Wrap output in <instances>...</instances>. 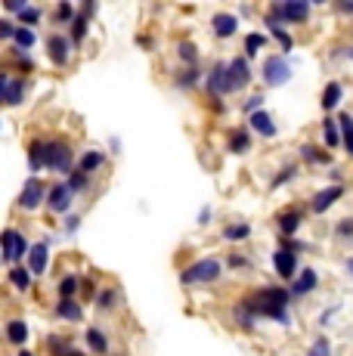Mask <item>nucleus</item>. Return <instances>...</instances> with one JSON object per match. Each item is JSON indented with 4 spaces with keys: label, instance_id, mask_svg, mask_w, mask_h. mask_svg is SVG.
Segmentation results:
<instances>
[{
    "label": "nucleus",
    "instance_id": "f257e3e1",
    "mask_svg": "<svg viewBox=\"0 0 353 356\" xmlns=\"http://www.w3.org/2000/svg\"><path fill=\"white\" fill-rule=\"evenodd\" d=\"M291 291L285 289H257L245 294L242 304L248 307L254 316H263V319H276V323H288V304H291Z\"/></svg>",
    "mask_w": 353,
    "mask_h": 356
},
{
    "label": "nucleus",
    "instance_id": "f03ea898",
    "mask_svg": "<svg viewBox=\"0 0 353 356\" xmlns=\"http://www.w3.org/2000/svg\"><path fill=\"white\" fill-rule=\"evenodd\" d=\"M223 273V264L217 257H205V260H195V264H189L186 270L180 273V282L183 285H205V282H214V279H220Z\"/></svg>",
    "mask_w": 353,
    "mask_h": 356
},
{
    "label": "nucleus",
    "instance_id": "7ed1b4c3",
    "mask_svg": "<svg viewBox=\"0 0 353 356\" xmlns=\"http://www.w3.org/2000/svg\"><path fill=\"white\" fill-rule=\"evenodd\" d=\"M47 170H59V174H72V149L65 140H50L47 143Z\"/></svg>",
    "mask_w": 353,
    "mask_h": 356
},
{
    "label": "nucleus",
    "instance_id": "20e7f679",
    "mask_svg": "<svg viewBox=\"0 0 353 356\" xmlns=\"http://www.w3.org/2000/svg\"><path fill=\"white\" fill-rule=\"evenodd\" d=\"M25 254H31V245L22 232L16 229H3V260L10 266H16V260H22Z\"/></svg>",
    "mask_w": 353,
    "mask_h": 356
},
{
    "label": "nucleus",
    "instance_id": "39448f33",
    "mask_svg": "<svg viewBox=\"0 0 353 356\" xmlns=\"http://www.w3.org/2000/svg\"><path fill=\"white\" fill-rule=\"evenodd\" d=\"M291 78V63L285 56H270L263 63V84L267 87H282Z\"/></svg>",
    "mask_w": 353,
    "mask_h": 356
},
{
    "label": "nucleus",
    "instance_id": "423d86ee",
    "mask_svg": "<svg viewBox=\"0 0 353 356\" xmlns=\"http://www.w3.org/2000/svg\"><path fill=\"white\" fill-rule=\"evenodd\" d=\"M205 87L214 99H220L223 93H233V81H229V63H214L211 74L205 78Z\"/></svg>",
    "mask_w": 353,
    "mask_h": 356
},
{
    "label": "nucleus",
    "instance_id": "0eeeda50",
    "mask_svg": "<svg viewBox=\"0 0 353 356\" xmlns=\"http://www.w3.org/2000/svg\"><path fill=\"white\" fill-rule=\"evenodd\" d=\"M40 204H47V189L44 183L38 180V177H28L22 186V193H19V208L22 211H35Z\"/></svg>",
    "mask_w": 353,
    "mask_h": 356
},
{
    "label": "nucleus",
    "instance_id": "6e6552de",
    "mask_svg": "<svg viewBox=\"0 0 353 356\" xmlns=\"http://www.w3.org/2000/svg\"><path fill=\"white\" fill-rule=\"evenodd\" d=\"M0 97L6 106H19L25 97V78H13V72H0Z\"/></svg>",
    "mask_w": 353,
    "mask_h": 356
},
{
    "label": "nucleus",
    "instance_id": "1a4fd4ad",
    "mask_svg": "<svg viewBox=\"0 0 353 356\" xmlns=\"http://www.w3.org/2000/svg\"><path fill=\"white\" fill-rule=\"evenodd\" d=\"M72 186L69 183H56V186H50V193H47V208L53 211V214H65V211L72 208Z\"/></svg>",
    "mask_w": 353,
    "mask_h": 356
},
{
    "label": "nucleus",
    "instance_id": "9d476101",
    "mask_svg": "<svg viewBox=\"0 0 353 356\" xmlns=\"http://www.w3.org/2000/svg\"><path fill=\"white\" fill-rule=\"evenodd\" d=\"M72 40L63 38V34H50L47 38V56H50L53 65H65L69 63V53H72Z\"/></svg>",
    "mask_w": 353,
    "mask_h": 356
},
{
    "label": "nucleus",
    "instance_id": "9b49d317",
    "mask_svg": "<svg viewBox=\"0 0 353 356\" xmlns=\"http://www.w3.org/2000/svg\"><path fill=\"white\" fill-rule=\"evenodd\" d=\"M273 266L282 279H297V254L295 251H285V248L273 251Z\"/></svg>",
    "mask_w": 353,
    "mask_h": 356
},
{
    "label": "nucleus",
    "instance_id": "f8f14e48",
    "mask_svg": "<svg viewBox=\"0 0 353 356\" xmlns=\"http://www.w3.org/2000/svg\"><path fill=\"white\" fill-rule=\"evenodd\" d=\"M341 195H344V186H341V183H335V186H329V189H322V193L313 195V202H310V211H313V214H325V211H329Z\"/></svg>",
    "mask_w": 353,
    "mask_h": 356
},
{
    "label": "nucleus",
    "instance_id": "ddd939ff",
    "mask_svg": "<svg viewBox=\"0 0 353 356\" xmlns=\"http://www.w3.org/2000/svg\"><path fill=\"white\" fill-rule=\"evenodd\" d=\"M229 81H233V90H242V87L251 81V65H248V56H236L229 63Z\"/></svg>",
    "mask_w": 353,
    "mask_h": 356
},
{
    "label": "nucleus",
    "instance_id": "4468645a",
    "mask_svg": "<svg viewBox=\"0 0 353 356\" xmlns=\"http://www.w3.org/2000/svg\"><path fill=\"white\" fill-rule=\"evenodd\" d=\"M319 285V276H316V270H301L297 273V279L291 282V298H304V294H310Z\"/></svg>",
    "mask_w": 353,
    "mask_h": 356
},
{
    "label": "nucleus",
    "instance_id": "2eb2a0df",
    "mask_svg": "<svg viewBox=\"0 0 353 356\" xmlns=\"http://www.w3.org/2000/svg\"><path fill=\"white\" fill-rule=\"evenodd\" d=\"M301 223H304V214L297 208H288V211H282V214L276 217V227H279V232H282L285 238L295 236V232L301 229Z\"/></svg>",
    "mask_w": 353,
    "mask_h": 356
},
{
    "label": "nucleus",
    "instance_id": "dca6fc26",
    "mask_svg": "<svg viewBox=\"0 0 353 356\" xmlns=\"http://www.w3.org/2000/svg\"><path fill=\"white\" fill-rule=\"evenodd\" d=\"M307 16H310L307 0H288V3H282V22H304Z\"/></svg>",
    "mask_w": 353,
    "mask_h": 356
},
{
    "label": "nucleus",
    "instance_id": "f3484780",
    "mask_svg": "<svg viewBox=\"0 0 353 356\" xmlns=\"http://www.w3.org/2000/svg\"><path fill=\"white\" fill-rule=\"evenodd\" d=\"M211 25H214L217 38H233L236 29H239V19H236L233 13H217V16L211 19Z\"/></svg>",
    "mask_w": 353,
    "mask_h": 356
},
{
    "label": "nucleus",
    "instance_id": "a211bd4d",
    "mask_svg": "<svg viewBox=\"0 0 353 356\" xmlns=\"http://www.w3.org/2000/svg\"><path fill=\"white\" fill-rule=\"evenodd\" d=\"M47 254H50V242H38L31 245V254H28V270L40 276V273L47 270Z\"/></svg>",
    "mask_w": 353,
    "mask_h": 356
},
{
    "label": "nucleus",
    "instance_id": "6ab92c4d",
    "mask_svg": "<svg viewBox=\"0 0 353 356\" xmlns=\"http://www.w3.org/2000/svg\"><path fill=\"white\" fill-rule=\"evenodd\" d=\"M6 341H10L13 347H25V341H28V325H25V319H10V323H6Z\"/></svg>",
    "mask_w": 353,
    "mask_h": 356
},
{
    "label": "nucleus",
    "instance_id": "aec40b11",
    "mask_svg": "<svg viewBox=\"0 0 353 356\" xmlns=\"http://www.w3.org/2000/svg\"><path fill=\"white\" fill-rule=\"evenodd\" d=\"M31 276H35V273L25 270V266H10V273H6L10 285H13V289H19V291H28L31 289Z\"/></svg>",
    "mask_w": 353,
    "mask_h": 356
},
{
    "label": "nucleus",
    "instance_id": "412c9836",
    "mask_svg": "<svg viewBox=\"0 0 353 356\" xmlns=\"http://www.w3.org/2000/svg\"><path fill=\"white\" fill-rule=\"evenodd\" d=\"M248 149H251V134H248V127L233 130V134H229V152H233V155H245Z\"/></svg>",
    "mask_w": 353,
    "mask_h": 356
},
{
    "label": "nucleus",
    "instance_id": "4be33fe9",
    "mask_svg": "<svg viewBox=\"0 0 353 356\" xmlns=\"http://www.w3.org/2000/svg\"><path fill=\"white\" fill-rule=\"evenodd\" d=\"M248 127H251V130H257V134H263V136H273V134H276V124H273V118H270L267 112H254V115H248Z\"/></svg>",
    "mask_w": 353,
    "mask_h": 356
},
{
    "label": "nucleus",
    "instance_id": "5701e85b",
    "mask_svg": "<svg viewBox=\"0 0 353 356\" xmlns=\"http://www.w3.org/2000/svg\"><path fill=\"white\" fill-rule=\"evenodd\" d=\"M56 313L65 319V323H81V319H84V310H81L78 300H63V298H59Z\"/></svg>",
    "mask_w": 353,
    "mask_h": 356
},
{
    "label": "nucleus",
    "instance_id": "b1692460",
    "mask_svg": "<svg viewBox=\"0 0 353 356\" xmlns=\"http://www.w3.org/2000/svg\"><path fill=\"white\" fill-rule=\"evenodd\" d=\"M47 350H50L53 356H81V353L72 347V341L59 338V334H47Z\"/></svg>",
    "mask_w": 353,
    "mask_h": 356
},
{
    "label": "nucleus",
    "instance_id": "393cba45",
    "mask_svg": "<svg viewBox=\"0 0 353 356\" xmlns=\"http://www.w3.org/2000/svg\"><path fill=\"white\" fill-rule=\"evenodd\" d=\"M103 161H106V155L99 152V149H90V152H84V155H81L78 170H84V174L90 177L93 170H99V168H103Z\"/></svg>",
    "mask_w": 353,
    "mask_h": 356
},
{
    "label": "nucleus",
    "instance_id": "a878e982",
    "mask_svg": "<svg viewBox=\"0 0 353 356\" xmlns=\"http://www.w3.org/2000/svg\"><path fill=\"white\" fill-rule=\"evenodd\" d=\"M322 136H325V146L329 149L341 146V127H338L335 118H322Z\"/></svg>",
    "mask_w": 353,
    "mask_h": 356
},
{
    "label": "nucleus",
    "instance_id": "bb28decb",
    "mask_svg": "<svg viewBox=\"0 0 353 356\" xmlns=\"http://www.w3.org/2000/svg\"><path fill=\"white\" fill-rule=\"evenodd\" d=\"M28 161H31V170H40L47 161V143L44 140H31L28 143Z\"/></svg>",
    "mask_w": 353,
    "mask_h": 356
},
{
    "label": "nucleus",
    "instance_id": "cd10ccee",
    "mask_svg": "<svg viewBox=\"0 0 353 356\" xmlns=\"http://www.w3.org/2000/svg\"><path fill=\"white\" fill-rule=\"evenodd\" d=\"M87 347H90L93 353H108V338L103 332H99V328H87Z\"/></svg>",
    "mask_w": 353,
    "mask_h": 356
},
{
    "label": "nucleus",
    "instance_id": "c85d7f7f",
    "mask_svg": "<svg viewBox=\"0 0 353 356\" xmlns=\"http://www.w3.org/2000/svg\"><path fill=\"white\" fill-rule=\"evenodd\" d=\"M81 285H84V279H78L74 273H72V276H65L63 282H59V298H63V300H74V294L81 291Z\"/></svg>",
    "mask_w": 353,
    "mask_h": 356
},
{
    "label": "nucleus",
    "instance_id": "c756f323",
    "mask_svg": "<svg viewBox=\"0 0 353 356\" xmlns=\"http://www.w3.org/2000/svg\"><path fill=\"white\" fill-rule=\"evenodd\" d=\"M338 127H341V143H344V149H347V155H353V115L344 112L341 118H338Z\"/></svg>",
    "mask_w": 353,
    "mask_h": 356
},
{
    "label": "nucleus",
    "instance_id": "7c9ffc66",
    "mask_svg": "<svg viewBox=\"0 0 353 356\" xmlns=\"http://www.w3.org/2000/svg\"><path fill=\"white\" fill-rule=\"evenodd\" d=\"M341 84H338V81H331L329 87H325L322 90V108L325 112H331V108H338V102H341Z\"/></svg>",
    "mask_w": 353,
    "mask_h": 356
},
{
    "label": "nucleus",
    "instance_id": "2f4dec72",
    "mask_svg": "<svg viewBox=\"0 0 353 356\" xmlns=\"http://www.w3.org/2000/svg\"><path fill=\"white\" fill-rule=\"evenodd\" d=\"M118 300H121V291L118 289H103L97 294V307L103 313H108V310H115V307H118Z\"/></svg>",
    "mask_w": 353,
    "mask_h": 356
},
{
    "label": "nucleus",
    "instance_id": "473e14b6",
    "mask_svg": "<svg viewBox=\"0 0 353 356\" xmlns=\"http://www.w3.org/2000/svg\"><path fill=\"white\" fill-rule=\"evenodd\" d=\"M176 56L186 65H199V47H195L192 40H180V44H176Z\"/></svg>",
    "mask_w": 353,
    "mask_h": 356
},
{
    "label": "nucleus",
    "instance_id": "72a5a7b5",
    "mask_svg": "<svg viewBox=\"0 0 353 356\" xmlns=\"http://www.w3.org/2000/svg\"><path fill=\"white\" fill-rule=\"evenodd\" d=\"M87 29H90V19L78 13V19L69 25V40H72V44H81V40L87 38Z\"/></svg>",
    "mask_w": 353,
    "mask_h": 356
},
{
    "label": "nucleus",
    "instance_id": "f704fd0d",
    "mask_svg": "<svg viewBox=\"0 0 353 356\" xmlns=\"http://www.w3.org/2000/svg\"><path fill=\"white\" fill-rule=\"evenodd\" d=\"M6 53H10V59L16 63V68H19L22 74H25V72H35V63H31V56H28L25 50H19V47H10Z\"/></svg>",
    "mask_w": 353,
    "mask_h": 356
},
{
    "label": "nucleus",
    "instance_id": "c9c22d12",
    "mask_svg": "<svg viewBox=\"0 0 353 356\" xmlns=\"http://www.w3.org/2000/svg\"><path fill=\"white\" fill-rule=\"evenodd\" d=\"M199 78H202L199 65H186L180 74H176V84H180V87H186V90H189V87H195V84H199Z\"/></svg>",
    "mask_w": 353,
    "mask_h": 356
},
{
    "label": "nucleus",
    "instance_id": "e433bc0d",
    "mask_svg": "<svg viewBox=\"0 0 353 356\" xmlns=\"http://www.w3.org/2000/svg\"><path fill=\"white\" fill-rule=\"evenodd\" d=\"M251 236V223H233V227L223 229V238L227 242H242V238Z\"/></svg>",
    "mask_w": 353,
    "mask_h": 356
},
{
    "label": "nucleus",
    "instance_id": "4c0bfd02",
    "mask_svg": "<svg viewBox=\"0 0 353 356\" xmlns=\"http://www.w3.org/2000/svg\"><path fill=\"white\" fill-rule=\"evenodd\" d=\"M301 155H304V161H310V164H329V155H325L319 146H310V143L301 146Z\"/></svg>",
    "mask_w": 353,
    "mask_h": 356
},
{
    "label": "nucleus",
    "instance_id": "58836bf2",
    "mask_svg": "<svg viewBox=\"0 0 353 356\" xmlns=\"http://www.w3.org/2000/svg\"><path fill=\"white\" fill-rule=\"evenodd\" d=\"M13 44H16L19 50H25V53H28L31 47H35V31H31V29H25V25H19V31H16V38H13Z\"/></svg>",
    "mask_w": 353,
    "mask_h": 356
},
{
    "label": "nucleus",
    "instance_id": "ea45409f",
    "mask_svg": "<svg viewBox=\"0 0 353 356\" xmlns=\"http://www.w3.org/2000/svg\"><path fill=\"white\" fill-rule=\"evenodd\" d=\"M53 19H56L59 25H72L74 19H78V13H74V6H72V3H59V6H56V13H53Z\"/></svg>",
    "mask_w": 353,
    "mask_h": 356
},
{
    "label": "nucleus",
    "instance_id": "a19ab883",
    "mask_svg": "<svg viewBox=\"0 0 353 356\" xmlns=\"http://www.w3.org/2000/svg\"><path fill=\"white\" fill-rule=\"evenodd\" d=\"M295 177H297V164H285V168L279 170V177H273V183H270V186L279 189V186H285L288 180H295Z\"/></svg>",
    "mask_w": 353,
    "mask_h": 356
},
{
    "label": "nucleus",
    "instance_id": "79ce46f5",
    "mask_svg": "<svg viewBox=\"0 0 353 356\" xmlns=\"http://www.w3.org/2000/svg\"><path fill=\"white\" fill-rule=\"evenodd\" d=\"M236 323H239V328H248L251 332V328H254V313H251L245 304H239L236 307Z\"/></svg>",
    "mask_w": 353,
    "mask_h": 356
},
{
    "label": "nucleus",
    "instance_id": "37998d69",
    "mask_svg": "<svg viewBox=\"0 0 353 356\" xmlns=\"http://www.w3.org/2000/svg\"><path fill=\"white\" fill-rule=\"evenodd\" d=\"M267 29L273 31V38H276V40H279V44H282V50L288 53V50H291V38H288V31H285L282 25H273V22H267Z\"/></svg>",
    "mask_w": 353,
    "mask_h": 356
},
{
    "label": "nucleus",
    "instance_id": "c03bdc74",
    "mask_svg": "<svg viewBox=\"0 0 353 356\" xmlns=\"http://www.w3.org/2000/svg\"><path fill=\"white\" fill-rule=\"evenodd\" d=\"M307 356H331V344H329V338H316L313 344H310Z\"/></svg>",
    "mask_w": 353,
    "mask_h": 356
},
{
    "label": "nucleus",
    "instance_id": "a18cd8bd",
    "mask_svg": "<svg viewBox=\"0 0 353 356\" xmlns=\"http://www.w3.org/2000/svg\"><path fill=\"white\" fill-rule=\"evenodd\" d=\"M19 19H22V25H25V29H31V25H38L40 10H38V6H25V10L19 13Z\"/></svg>",
    "mask_w": 353,
    "mask_h": 356
},
{
    "label": "nucleus",
    "instance_id": "49530a36",
    "mask_svg": "<svg viewBox=\"0 0 353 356\" xmlns=\"http://www.w3.org/2000/svg\"><path fill=\"white\" fill-rule=\"evenodd\" d=\"M263 44H267V40H263V34H248V38H245V56H254Z\"/></svg>",
    "mask_w": 353,
    "mask_h": 356
},
{
    "label": "nucleus",
    "instance_id": "de8ad7c7",
    "mask_svg": "<svg viewBox=\"0 0 353 356\" xmlns=\"http://www.w3.org/2000/svg\"><path fill=\"white\" fill-rule=\"evenodd\" d=\"M65 183L72 186V193H81V189L87 186V174H84V170H72L69 180H65Z\"/></svg>",
    "mask_w": 353,
    "mask_h": 356
},
{
    "label": "nucleus",
    "instance_id": "09e8293b",
    "mask_svg": "<svg viewBox=\"0 0 353 356\" xmlns=\"http://www.w3.org/2000/svg\"><path fill=\"white\" fill-rule=\"evenodd\" d=\"M335 236L338 238H353V217H344V220H338Z\"/></svg>",
    "mask_w": 353,
    "mask_h": 356
},
{
    "label": "nucleus",
    "instance_id": "8fccbe9b",
    "mask_svg": "<svg viewBox=\"0 0 353 356\" xmlns=\"http://www.w3.org/2000/svg\"><path fill=\"white\" fill-rule=\"evenodd\" d=\"M16 31H19L16 22H10V19H3V22H0V38H3V40H13V38H16Z\"/></svg>",
    "mask_w": 353,
    "mask_h": 356
},
{
    "label": "nucleus",
    "instance_id": "3c124183",
    "mask_svg": "<svg viewBox=\"0 0 353 356\" xmlns=\"http://www.w3.org/2000/svg\"><path fill=\"white\" fill-rule=\"evenodd\" d=\"M261 106H263V97H251V99H245V112H248V115L261 112Z\"/></svg>",
    "mask_w": 353,
    "mask_h": 356
},
{
    "label": "nucleus",
    "instance_id": "603ef678",
    "mask_svg": "<svg viewBox=\"0 0 353 356\" xmlns=\"http://www.w3.org/2000/svg\"><path fill=\"white\" fill-rule=\"evenodd\" d=\"M227 264L233 266V270H242V266H251V264H248V260L242 257V254H229V260H227Z\"/></svg>",
    "mask_w": 353,
    "mask_h": 356
},
{
    "label": "nucleus",
    "instance_id": "864d4df0",
    "mask_svg": "<svg viewBox=\"0 0 353 356\" xmlns=\"http://www.w3.org/2000/svg\"><path fill=\"white\" fill-rule=\"evenodd\" d=\"M25 6H28V3H22V0H6V10H10V13H22Z\"/></svg>",
    "mask_w": 353,
    "mask_h": 356
},
{
    "label": "nucleus",
    "instance_id": "5fc2aeb1",
    "mask_svg": "<svg viewBox=\"0 0 353 356\" xmlns=\"http://www.w3.org/2000/svg\"><path fill=\"white\" fill-rule=\"evenodd\" d=\"M93 13H97V3H93V0H87V3L81 6V16H87V19H90Z\"/></svg>",
    "mask_w": 353,
    "mask_h": 356
},
{
    "label": "nucleus",
    "instance_id": "6e6d98bb",
    "mask_svg": "<svg viewBox=\"0 0 353 356\" xmlns=\"http://www.w3.org/2000/svg\"><path fill=\"white\" fill-rule=\"evenodd\" d=\"M78 217H69V220H65V229H69V232H74V229H78Z\"/></svg>",
    "mask_w": 353,
    "mask_h": 356
},
{
    "label": "nucleus",
    "instance_id": "4d7b16f0",
    "mask_svg": "<svg viewBox=\"0 0 353 356\" xmlns=\"http://www.w3.org/2000/svg\"><path fill=\"white\" fill-rule=\"evenodd\" d=\"M208 220H211V208H205V211H202V214H199V223H202V227H205Z\"/></svg>",
    "mask_w": 353,
    "mask_h": 356
},
{
    "label": "nucleus",
    "instance_id": "13d9d810",
    "mask_svg": "<svg viewBox=\"0 0 353 356\" xmlns=\"http://www.w3.org/2000/svg\"><path fill=\"white\" fill-rule=\"evenodd\" d=\"M344 270H347L350 276H353V257H347V264H344Z\"/></svg>",
    "mask_w": 353,
    "mask_h": 356
},
{
    "label": "nucleus",
    "instance_id": "bf43d9fd",
    "mask_svg": "<svg viewBox=\"0 0 353 356\" xmlns=\"http://www.w3.org/2000/svg\"><path fill=\"white\" fill-rule=\"evenodd\" d=\"M19 356H35V353H28V350H19Z\"/></svg>",
    "mask_w": 353,
    "mask_h": 356
},
{
    "label": "nucleus",
    "instance_id": "052dcab7",
    "mask_svg": "<svg viewBox=\"0 0 353 356\" xmlns=\"http://www.w3.org/2000/svg\"><path fill=\"white\" fill-rule=\"evenodd\" d=\"M347 56H350V59H353V47H350V50H347Z\"/></svg>",
    "mask_w": 353,
    "mask_h": 356
}]
</instances>
